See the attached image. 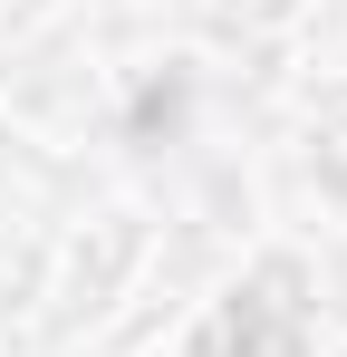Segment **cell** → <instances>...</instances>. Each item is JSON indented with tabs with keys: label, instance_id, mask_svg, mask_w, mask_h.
<instances>
[{
	"label": "cell",
	"instance_id": "cell-1",
	"mask_svg": "<svg viewBox=\"0 0 347 357\" xmlns=\"http://www.w3.org/2000/svg\"><path fill=\"white\" fill-rule=\"evenodd\" d=\"M289 338H299V309H289V299H241V309H231V348L241 357H289Z\"/></svg>",
	"mask_w": 347,
	"mask_h": 357
}]
</instances>
